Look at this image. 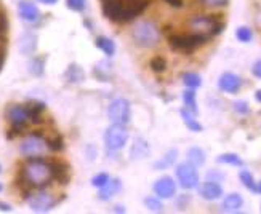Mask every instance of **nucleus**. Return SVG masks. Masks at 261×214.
<instances>
[{
    "label": "nucleus",
    "mask_w": 261,
    "mask_h": 214,
    "mask_svg": "<svg viewBox=\"0 0 261 214\" xmlns=\"http://www.w3.org/2000/svg\"><path fill=\"white\" fill-rule=\"evenodd\" d=\"M103 15L119 24L133 21L149 7L151 0H99Z\"/></svg>",
    "instance_id": "obj_1"
},
{
    "label": "nucleus",
    "mask_w": 261,
    "mask_h": 214,
    "mask_svg": "<svg viewBox=\"0 0 261 214\" xmlns=\"http://www.w3.org/2000/svg\"><path fill=\"white\" fill-rule=\"evenodd\" d=\"M21 179L22 184L29 189H43L45 186H48L51 181H55L50 160H45L43 157L28 159L24 166L21 168Z\"/></svg>",
    "instance_id": "obj_2"
},
{
    "label": "nucleus",
    "mask_w": 261,
    "mask_h": 214,
    "mask_svg": "<svg viewBox=\"0 0 261 214\" xmlns=\"http://www.w3.org/2000/svg\"><path fill=\"white\" fill-rule=\"evenodd\" d=\"M132 39L141 48H154L161 42V29L152 21H138L132 27Z\"/></svg>",
    "instance_id": "obj_3"
},
{
    "label": "nucleus",
    "mask_w": 261,
    "mask_h": 214,
    "mask_svg": "<svg viewBox=\"0 0 261 214\" xmlns=\"http://www.w3.org/2000/svg\"><path fill=\"white\" fill-rule=\"evenodd\" d=\"M210 39L202 36L197 32H189V34H172L168 36V45L172 50L179 53H192L203 47Z\"/></svg>",
    "instance_id": "obj_4"
},
{
    "label": "nucleus",
    "mask_w": 261,
    "mask_h": 214,
    "mask_svg": "<svg viewBox=\"0 0 261 214\" xmlns=\"http://www.w3.org/2000/svg\"><path fill=\"white\" fill-rule=\"evenodd\" d=\"M189 27L192 29V32L202 34V36L212 39L223 32L224 21L221 19L220 15H197L194 18H191Z\"/></svg>",
    "instance_id": "obj_5"
},
{
    "label": "nucleus",
    "mask_w": 261,
    "mask_h": 214,
    "mask_svg": "<svg viewBox=\"0 0 261 214\" xmlns=\"http://www.w3.org/2000/svg\"><path fill=\"white\" fill-rule=\"evenodd\" d=\"M128 141V131L125 125H119V123H111V127L105 133V144L106 149L111 152H119L125 147Z\"/></svg>",
    "instance_id": "obj_6"
},
{
    "label": "nucleus",
    "mask_w": 261,
    "mask_h": 214,
    "mask_svg": "<svg viewBox=\"0 0 261 214\" xmlns=\"http://www.w3.org/2000/svg\"><path fill=\"white\" fill-rule=\"evenodd\" d=\"M7 118L11 123V131H15L13 134H10L8 138H13L15 134H19L22 130H24L26 125L31 121V112H29L28 106L13 104L11 107L7 109Z\"/></svg>",
    "instance_id": "obj_7"
},
{
    "label": "nucleus",
    "mask_w": 261,
    "mask_h": 214,
    "mask_svg": "<svg viewBox=\"0 0 261 214\" xmlns=\"http://www.w3.org/2000/svg\"><path fill=\"white\" fill-rule=\"evenodd\" d=\"M175 174H176V179H178V184L185 190H194V189L199 187L200 177H199V173H197V166L191 165L189 162L176 165Z\"/></svg>",
    "instance_id": "obj_8"
},
{
    "label": "nucleus",
    "mask_w": 261,
    "mask_h": 214,
    "mask_svg": "<svg viewBox=\"0 0 261 214\" xmlns=\"http://www.w3.org/2000/svg\"><path fill=\"white\" fill-rule=\"evenodd\" d=\"M48 150L47 139L40 134H31V136L24 138L19 145V152L26 157V159H37V157H43L45 152Z\"/></svg>",
    "instance_id": "obj_9"
},
{
    "label": "nucleus",
    "mask_w": 261,
    "mask_h": 214,
    "mask_svg": "<svg viewBox=\"0 0 261 214\" xmlns=\"http://www.w3.org/2000/svg\"><path fill=\"white\" fill-rule=\"evenodd\" d=\"M108 118L111 123L127 125L132 118V106L125 98H116L108 106Z\"/></svg>",
    "instance_id": "obj_10"
},
{
    "label": "nucleus",
    "mask_w": 261,
    "mask_h": 214,
    "mask_svg": "<svg viewBox=\"0 0 261 214\" xmlns=\"http://www.w3.org/2000/svg\"><path fill=\"white\" fill-rule=\"evenodd\" d=\"M28 205L34 212H48L56 206V198L47 190H36L28 197Z\"/></svg>",
    "instance_id": "obj_11"
},
{
    "label": "nucleus",
    "mask_w": 261,
    "mask_h": 214,
    "mask_svg": "<svg viewBox=\"0 0 261 214\" xmlns=\"http://www.w3.org/2000/svg\"><path fill=\"white\" fill-rule=\"evenodd\" d=\"M154 194L155 197L162 198V200H168L173 198L176 195V182L173 177L170 176H162L159 177L154 182Z\"/></svg>",
    "instance_id": "obj_12"
},
{
    "label": "nucleus",
    "mask_w": 261,
    "mask_h": 214,
    "mask_svg": "<svg viewBox=\"0 0 261 214\" xmlns=\"http://www.w3.org/2000/svg\"><path fill=\"white\" fill-rule=\"evenodd\" d=\"M242 85H244L242 78L237 74H234V72H224L218 78V88L221 89V91L229 93V95L239 93V89L242 88Z\"/></svg>",
    "instance_id": "obj_13"
},
{
    "label": "nucleus",
    "mask_w": 261,
    "mask_h": 214,
    "mask_svg": "<svg viewBox=\"0 0 261 214\" xmlns=\"http://www.w3.org/2000/svg\"><path fill=\"white\" fill-rule=\"evenodd\" d=\"M199 195L203 200H207V201L220 200L223 197V187L217 181H212V179H208V181H205L199 187Z\"/></svg>",
    "instance_id": "obj_14"
},
{
    "label": "nucleus",
    "mask_w": 261,
    "mask_h": 214,
    "mask_svg": "<svg viewBox=\"0 0 261 214\" xmlns=\"http://www.w3.org/2000/svg\"><path fill=\"white\" fill-rule=\"evenodd\" d=\"M18 11H19L21 19L29 22V24H32V22H37L40 19V11H39V8L34 5V4H31V2H26V0L19 2Z\"/></svg>",
    "instance_id": "obj_15"
},
{
    "label": "nucleus",
    "mask_w": 261,
    "mask_h": 214,
    "mask_svg": "<svg viewBox=\"0 0 261 214\" xmlns=\"http://www.w3.org/2000/svg\"><path fill=\"white\" fill-rule=\"evenodd\" d=\"M151 147L149 142H147L144 138H135L132 149H130V159L132 160H144L149 157Z\"/></svg>",
    "instance_id": "obj_16"
},
{
    "label": "nucleus",
    "mask_w": 261,
    "mask_h": 214,
    "mask_svg": "<svg viewBox=\"0 0 261 214\" xmlns=\"http://www.w3.org/2000/svg\"><path fill=\"white\" fill-rule=\"evenodd\" d=\"M120 190H122L120 179L119 177H112V179H109V181L106 182V186H103V187L99 189L98 198L101 201H109L112 197H116L120 192Z\"/></svg>",
    "instance_id": "obj_17"
},
{
    "label": "nucleus",
    "mask_w": 261,
    "mask_h": 214,
    "mask_svg": "<svg viewBox=\"0 0 261 214\" xmlns=\"http://www.w3.org/2000/svg\"><path fill=\"white\" fill-rule=\"evenodd\" d=\"M18 48L22 54H32L34 51H36L37 48V37L36 34L32 32H26L22 34L19 42H18Z\"/></svg>",
    "instance_id": "obj_18"
},
{
    "label": "nucleus",
    "mask_w": 261,
    "mask_h": 214,
    "mask_svg": "<svg viewBox=\"0 0 261 214\" xmlns=\"http://www.w3.org/2000/svg\"><path fill=\"white\" fill-rule=\"evenodd\" d=\"M244 206V198L242 195L239 194H229V195H226L224 200H223V211L226 212H239Z\"/></svg>",
    "instance_id": "obj_19"
},
{
    "label": "nucleus",
    "mask_w": 261,
    "mask_h": 214,
    "mask_svg": "<svg viewBox=\"0 0 261 214\" xmlns=\"http://www.w3.org/2000/svg\"><path fill=\"white\" fill-rule=\"evenodd\" d=\"M178 160V150L176 149H170L165 155H162L161 159H159L155 163H154V170L155 171H164V170H168L170 166H173Z\"/></svg>",
    "instance_id": "obj_20"
},
{
    "label": "nucleus",
    "mask_w": 261,
    "mask_h": 214,
    "mask_svg": "<svg viewBox=\"0 0 261 214\" xmlns=\"http://www.w3.org/2000/svg\"><path fill=\"white\" fill-rule=\"evenodd\" d=\"M179 115H181V118H183L185 125L188 127L189 131H192V133H200L203 130V127L197 121L196 115L192 114V112H189L188 109H181L179 110Z\"/></svg>",
    "instance_id": "obj_21"
},
{
    "label": "nucleus",
    "mask_w": 261,
    "mask_h": 214,
    "mask_svg": "<svg viewBox=\"0 0 261 214\" xmlns=\"http://www.w3.org/2000/svg\"><path fill=\"white\" fill-rule=\"evenodd\" d=\"M186 157H188V162L194 166H202L207 162V154L200 147H189L186 152Z\"/></svg>",
    "instance_id": "obj_22"
},
{
    "label": "nucleus",
    "mask_w": 261,
    "mask_h": 214,
    "mask_svg": "<svg viewBox=\"0 0 261 214\" xmlns=\"http://www.w3.org/2000/svg\"><path fill=\"white\" fill-rule=\"evenodd\" d=\"M183 103H185V109H188L189 112H192L194 115L199 114V107H197V98H196V89L188 88L186 91H183Z\"/></svg>",
    "instance_id": "obj_23"
},
{
    "label": "nucleus",
    "mask_w": 261,
    "mask_h": 214,
    "mask_svg": "<svg viewBox=\"0 0 261 214\" xmlns=\"http://www.w3.org/2000/svg\"><path fill=\"white\" fill-rule=\"evenodd\" d=\"M96 47L103 51L108 58H111V56H114L116 54V43L112 39L109 37H105V36H101L96 39Z\"/></svg>",
    "instance_id": "obj_24"
},
{
    "label": "nucleus",
    "mask_w": 261,
    "mask_h": 214,
    "mask_svg": "<svg viewBox=\"0 0 261 214\" xmlns=\"http://www.w3.org/2000/svg\"><path fill=\"white\" fill-rule=\"evenodd\" d=\"M114 69H112V64L109 61H99L96 66H95V75L99 78V80L103 82H108Z\"/></svg>",
    "instance_id": "obj_25"
},
{
    "label": "nucleus",
    "mask_w": 261,
    "mask_h": 214,
    "mask_svg": "<svg viewBox=\"0 0 261 214\" xmlns=\"http://www.w3.org/2000/svg\"><path fill=\"white\" fill-rule=\"evenodd\" d=\"M217 163H221V165H231V166H237V168H242V166H244V160H242L237 154H232V152L218 155V157H217Z\"/></svg>",
    "instance_id": "obj_26"
},
{
    "label": "nucleus",
    "mask_w": 261,
    "mask_h": 214,
    "mask_svg": "<svg viewBox=\"0 0 261 214\" xmlns=\"http://www.w3.org/2000/svg\"><path fill=\"white\" fill-rule=\"evenodd\" d=\"M239 179H241V182L245 189H248L250 192L253 194H258V184L255 182V177L253 174L248 171V170H241L239 171Z\"/></svg>",
    "instance_id": "obj_27"
},
{
    "label": "nucleus",
    "mask_w": 261,
    "mask_h": 214,
    "mask_svg": "<svg viewBox=\"0 0 261 214\" xmlns=\"http://www.w3.org/2000/svg\"><path fill=\"white\" fill-rule=\"evenodd\" d=\"M183 83L186 85V88L197 89L199 86H202V77L196 72H186L183 74Z\"/></svg>",
    "instance_id": "obj_28"
},
{
    "label": "nucleus",
    "mask_w": 261,
    "mask_h": 214,
    "mask_svg": "<svg viewBox=\"0 0 261 214\" xmlns=\"http://www.w3.org/2000/svg\"><path fill=\"white\" fill-rule=\"evenodd\" d=\"M66 77L71 83H79V82L84 80V71L77 64H71L69 69H67V72H66Z\"/></svg>",
    "instance_id": "obj_29"
},
{
    "label": "nucleus",
    "mask_w": 261,
    "mask_h": 214,
    "mask_svg": "<svg viewBox=\"0 0 261 214\" xmlns=\"http://www.w3.org/2000/svg\"><path fill=\"white\" fill-rule=\"evenodd\" d=\"M144 206L149 211H154V212H162L164 211L162 198H159V197H146L144 198Z\"/></svg>",
    "instance_id": "obj_30"
},
{
    "label": "nucleus",
    "mask_w": 261,
    "mask_h": 214,
    "mask_svg": "<svg viewBox=\"0 0 261 214\" xmlns=\"http://www.w3.org/2000/svg\"><path fill=\"white\" fill-rule=\"evenodd\" d=\"M236 37L242 43H250L253 40V30L247 26H241V27L236 29Z\"/></svg>",
    "instance_id": "obj_31"
},
{
    "label": "nucleus",
    "mask_w": 261,
    "mask_h": 214,
    "mask_svg": "<svg viewBox=\"0 0 261 214\" xmlns=\"http://www.w3.org/2000/svg\"><path fill=\"white\" fill-rule=\"evenodd\" d=\"M149 66L155 74H162L167 71V59L164 56H154V58L149 61Z\"/></svg>",
    "instance_id": "obj_32"
},
{
    "label": "nucleus",
    "mask_w": 261,
    "mask_h": 214,
    "mask_svg": "<svg viewBox=\"0 0 261 214\" xmlns=\"http://www.w3.org/2000/svg\"><path fill=\"white\" fill-rule=\"evenodd\" d=\"M43 64H45V59H43V58H36V59H32L31 64H29V71H31V74H34V75H42V74H43Z\"/></svg>",
    "instance_id": "obj_33"
},
{
    "label": "nucleus",
    "mask_w": 261,
    "mask_h": 214,
    "mask_svg": "<svg viewBox=\"0 0 261 214\" xmlns=\"http://www.w3.org/2000/svg\"><path fill=\"white\" fill-rule=\"evenodd\" d=\"M111 179V176L108 173H98L96 176L92 177V186L96 189H101L103 186H106V182Z\"/></svg>",
    "instance_id": "obj_34"
},
{
    "label": "nucleus",
    "mask_w": 261,
    "mask_h": 214,
    "mask_svg": "<svg viewBox=\"0 0 261 214\" xmlns=\"http://www.w3.org/2000/svg\"><path fill=\"white\" fill-rule=\"evenodd\" d=\"M47 144H48L50 150H61L64 147V145H63V138L60 136V134H55L53 138H48Z\"/></svg>",
    "instance_id": "obj_35"
},
{
    "label": "nucleus",
    "mask_w": 261,
    "mask_h": 214,
    "mask_svg": "<svg viewBox=\"0 0 261 214\" xmlns=\"http://www.w3.org/2000/svg\"><path fill=\"white\" fill-rule=\"evenodd\" d=\"M66 5L72 11H84L87 7V0H66Z\"/></svg>",
    "instance_id": "obj_36"
},
{
    "label": "nucleus",
    "mask_w": 261,
    "mask_h": 214,
    "mask_svg": "<svg viewBox=\"0 0 261 214\" xmlns=\"http://www.w3.org/2000/svg\"><path fill=\"white\" fill-rule=\"evenodd\" d=\"M232 107L237 114H241V115H247L248 112H250V107H248L247 101H236V103L232 104Z\"/></svg>",
    "instance_id": "obj_37"
},
{
    "label": "nucleus",
    "mask_w": 261,
    "mask_h": 214,
    "mask_svg": "<svg viewBox=\"0 0 261 214\" xmlns=\"http://www.w3.org/2000/svg\"><path fill=\"white\" fill-rule=\"evenodd\" d=\"M202 2L207 7H226L229 0H202Z\"/></svg>",
    "instance_id": "obj_38"
},
{
    "label": "nucleus",
    "mask_w": 261,
    "mask_h": 214,
    "mask_svg": "<svg viewBox=\"0 0 261 214\" xmlns=\"http://www.w3.org/2000/svg\"><path fill=\"white\" fill-rule=\"evenodd\" d=\"M191 201V195H188V194H185V195H181V197H178V200H176V206L178 208H181V209H185L186 208V205Z\"/></svg>",
    "instance_id": "obj_39"
},
{
    "label": "nucleus",
    "mask_w": 261,
    "mask_h": 214,
    "mask_svg": "<svg viewBox=\"0 0 261 214\" xmlns=\"http://www.w3.org/2000/svg\"><path fill=\"white\" fill-rule=\"evenodd\" d=\"M7 32V16L4 11H0V36H5Z\"/></svg>",
    "instance_id": "obj_40"
},
{
    "label": "nucleus",
    "mask_w": 261,
    "mask_h": 214,
    "mask_svg": "<svg viewBox=\"0 0 261 214\" xmlns=\"http://www.w3.org/2000/svg\"><path fill=\"white\" fill-rule=\"evenodd\" d=\"M252 74L258 78H261V59L255 61V64L252 66Z\"/></svg>",
    "instance_id": "obj_41"
},
{
    "label": "nucleus",
    "mask_w": 261,
    "mask_h": 214,
    "mask_svg": "<svg viewBox=\"0 0 261 214\" xmlns=\"http://www.w3.org/2000/svg\"><path fill=\"white\" fill-rule=\"evenodd\" d=\"M208 179L220 182L221 179H224V174H223V173H217V171H208Z\"/></svg>",
    "instance_id": "obj_42"
},
{
    "label": "nucleus",
    "mask_w": 261,
    "mask_h": 214,
    "mask_svg": "<svg viewBox=\"0 0 261 214\" xmlns=\"http://www.w3.org/2000/svg\"><path fill=\"white\" fill-rule=\"evenodd\" d=\"M165 2H167L168 5L175 7V8H181V7L185 5V2H183V0H165Z\"/></svg>",
    "instance_id": "obj_43"
},
{
    "label": "nucleus",
    "mask_w": 261,
    "mask_h": 214,
    "mask_svg": "<svg viewBox=\"0 0 261 214\" xmlns=\"http://www.w3.org/2000/svg\"><path fill=\"white\" fill-rule=\"evenodd\" d=\"M40 4H45V5H55L58 0H39Z\"/></svg>",
    "instance_id": "obj_44"
},
{
    "label": "nucleus",
    "mask_w": 261,
    "mask_h": 214,
    "mask_svg": "<svg viewBox=\"0 0 261 214\" xmlns=\"http://www.w3.org/2000/svg\"><path fill=\"white\" fill-rule=\"evenodd\" d=\"M0 209H2V211H11V206L7 205V203H0Z\"/></svg>",
    "instance_id": "obj_45"
},
{
    "label": "nucleus",
    "mask_w": 261,
    "mask_h": 214,
    "mask_svg": "<svg viewBox=\"0 0 261 214\" xmlns=\"http://www.w3.org/2000/svg\"><path fill=\"white\" fill-rule=\"evenodd\" d=\"M114 211H116V212H127V209L123 208L122 205H117V206L114 208Z\"/></svg>",
    "instance_id": "obj_46"
},
{
    "label": "nucleus",
    "mask_w": 261,
    "mask_h": 214,
    "mask_svg": "<svg viewBox=\"0 0 261 214\" xmlns=\"http://www.w3.org/2000/svg\"><path fill=\"white\" fill-rule=\"evenodd\" d=\"M255 99L258 101V103H261V89H256V93H255Z\"/></svg>",
    "instance_id": "obj_47"
},
{
    "label": "nucleus",
    "mask_w": 261,
    "mask_h": 214,
    "mask_svg": "<svg viewBox=\"0 0 261 214\" xmlns=\"http://www.w3.org/2000/svg\"><path fill=\"white\" fill-rule=\"evenodd\" d=\"M258 194H261V181H259V184H258Z\"/></svg>",
    "instance_id": "obj_48"
},
{
    "label": "nucleus",
    "mask_w": 261,
    "mask_h": 214,
    "mask_svg": "<svg viewBox=\"0 0 261 214\" xmlns=\"http://www.w3.org/2000/svg\"><path fill=\"white\" fill-rule=\"evenodd\" d=\"M2 61H4V56H2V53H0V66H2Z\"/></svg>",
    "instance_id": "obj_49"
},
{
    "label": "nucleus",
    "mask_w": 261,
    "mask_h": 214,
    "mask_svg": "<svg viewBox=\"0 0 261 214\" xmlns=\"http://www.w3.org/2000/svg\"><path fill=\"white\" fill-rule=\"evenodd\" d=\"M2 189H4V187H2V184H0V192H2Z\"/></svg>",
    "instance_id": "obj_50"
},
{
    "label": "nucleus",
    "mask_w": 261,
    "mask_h": 214,
    "mask_svg": "<svg viewBox=\"0 0 261 214\" xmlns=\"http://www.w3.org/2000/svg\"><path fill=\"white\" fill-rule=\"evenodd\" d=\"M0 170H2V166H0Z\"/></svg>",
    "instance_id": "obj_51"
}]
</instances>
